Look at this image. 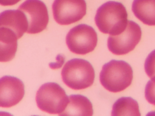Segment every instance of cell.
<instances>
[{"label":"cell","mask_w":155,"mask_h":116,"mask_svg":"<svg viewBox=\"0 0 155 116\" xmlns=\"http://www.w3.org/2000/svg\"><path fill=\"white\" fill-rule=\"evenodd\" d=\"M128 14L125 6L116 1H108L97 10L94 21L99 30L104 34L119 35L128 24Z\"/></svg>","instance_id":"1"},{"label":"cell","mask_w":155,"mask_h":116,"mask_svg":"<svg viewBox=\"0 0 155 116\" xmlns=\"http://www.w3.org/2000/svg\"><path fill=\"white\" fill-rule=\"evenodd\" d=\"M133 77V69L129 63L124 60H111L103 65L99 80L107 90L117 92L131 85Z\"/></svg>","instance_id":"2"},{"label":"cell","mask_w":155,"mask_h":116,"mask_svg":"<svg viewBox=\"0 0 155 116\" xmlns=\"http://www.w3.org/2000/svg\"><path fill=\"white\" fill-rule=\"evenodd\" d=\"M61 76L63 82L69 88L83 89L91 86L94 82L95 73L91 64L82 59H73L64 65Z\"/></svg>","instance_id":"3"},{"label":"cell","mask_w":155,"mask_h":116,"mask_svg":"<svg viewBox=\"0 0 155 116\" xmlns=\"http://www.w3.org/2000/svg\"><path fill=\"white\" fill-rule=\"evenodd\" d=\"M36 102L41 111L51 114H59L67 108L69 98L59 85L54 82H48L38 89Z\"/></svg>","instance_id":"4"},{"label":"cell","mask_w":155,"mask_h":116,"mask_svg":"<svg viewBox=\"0 0 155 116\" xmlns=\"http://www.w3.org/2000/svg\"><path fill=\"white\" fill-rule=\"evenodd\" d=\"M65 40L70 51L77 54H86L96 47L97 35L92 27L82 24L70 29Z\"/></svg>","instance_id":"5"},{"label":"cell","mask_w":155,"mask_h":116,"mask_svg":"<svg viewBox=\"0 0 155 116\" xmlns=\"http://www.w3.org/2000/svg\"><path fill=\"white\" fill-rule=\"evenodd\" d=\"M142 36L140 26L133 21H128L125 30L120 34L110 35L107 40L108 50L116 55H123L134 50Z\"/></svg>","instance_id":"6"},{"label":"cell","mask_w":155,"mask_h":116,"mask_svg":"<svg viewBox=\"0 0 155 116\" xmlns=\"http://www.w3.org/2000/svg\"><path fill=\"white\" fill-rule=\"evenodd\" d=\"M52 11L55 21L61 25L75 23L86 14L85 0H54Z\"/></svg>","instance_id":"7"},{"label":"cell","mask_w":155,"mask_h":116,"mask_svg":"<svg viewBox=\"0 0 155 116\" xmlns=\"http://www.w3.org/2000/svg\"><path fill=\"white\" fill-rule=\"evenodd\" d=\"M25 14L28 27L27 31L29 34H36L47 28L49 21L46 5L40 0H26L18 7Z\"/></svg>","instance_id":"8"},{"label":"cell","mask_w":155,"mask_h":116,"mask_svg":"<svg viewBox=\"0 0 155 116\" xmlns=\"http://www.w3.org/2000/svg\"><path fill=\"white\" fill-rule=\"evenodd\" d=\"M25 94L21 80L11 76L0 78V107L10 108L17 105Z\"/></svg>","instance_id":"9"},{"label":"cell","mask_w":155,"mask_h":116,"mask_svg":"<svg viewBox=\"0 0 155 116\" xmlns=\"http://www.w3.org/2000/svg\"><path fill=\"white\" fill-rule=\"evenodd\" d=\"M4 27L12 30L18 39L21 38L28 27L27 18L21 10H7L0 13V27Z\"/></svg>","instance_id":"10"},{"label":"cell","mask_w":155,"mask_h":116,"mask_svg":"<svg viewBox=\"0 0 155 116\" xmlns=\"http://www.w3.org/2000/svg\"><path fill=\"white\" fill-rule=\"evenodd\" d=\"M18 37L11 29L0 27V62H7L15 56L18 48Z\"/></svg>","instance_id":"11"},{"label":"cell","mask_w":155,"mask_h":116,"mask_svg":"<svg viewBox=\"0 0 155 116\" xmlns=\"http://www.w3.org/2000/svg\"><path fill=\"white\" fill-rule=\"evenodd\" d=\"M69 102L65 109L59 114L62 115H88L93 114V105L84 95L72 94L68 96Z\"/></svg>","instance_id":"12"},{"label":"cell","mask_w":155,"mask_h":116,"mask_svg":"<svg viewBox=\"0 0 155 116\" xmlns=\"http://www.w3.org/2000/svg\"><path fill=\"white\" fill-rule=\"evenodd\" d=\"M132 11L143 24L155 25V0H134Z\"/></svg>","instance_id":"13"},{"label":"cell","mask_w":155,"mask_h":116,"mask_svg":"<svg viewBox=\"0 0 155 116\" xmlns=\"http://www.w3.org/2000/svg\"><path fill=\"white\" fill-rule=\"evenodd\" d=\"M111 115L140 116V113L139 112L138 103L131 97H120L113 104Z\"/></svg>","instance_id":"14"},{"label":"cell","mask_w":155,"mask_h":116,"mask_svg":"<svg viewBox=\"0 0 155 116\" xmlns=\"http://www.w3.org/2000/svg\"><path fill=\"white\" fill-rule=\"evenodd\" d=\"M144 69L147 75L155 80V50L152 51L145 59Z\"/></svg>","instance_id":"15"},{"label":"cell","mask_w":155,"mask_h":116,"mask_svg":"<svg viewBox=\"0 0 155 116\" xmlns=\"http://www.w3.org/2000/svg\"><path fill=\"white\" fill-rule=\"evenodd\" d=\"M145 97L148 103L155 106V80H149L145 88Z\"/></svg>","instance_id":"16"},{"label":"cell","mask_w":155,"mask_h":116,"mask_svg":"<svg viewBox=\"0 0 155 116\" xmlns=\"http://www.w3.org/2000/svg\"><path fill=\"white\" fill-rule=\"evenodd\" d=\"M20 1L21 0H0V5L3 6L13 5Z\"/></svg>","instance_id":"17"}]
</instances>
